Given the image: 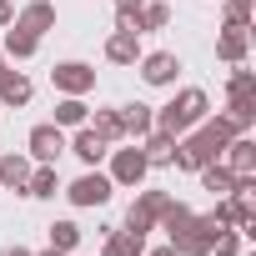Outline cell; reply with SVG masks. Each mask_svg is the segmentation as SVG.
Wrapping results in <instances>:
<instances>
[{
    "instance_id": "cell-1",
    "label": "cell",
    "mask_w": 256,
    "mask_h": 256,
    "mask_svg": "<svg viewBox=\"0 0 256 256\" xmlns=\"http://www.w3.org/2000/svg\"><path fill=\"white\" fill-rule=\"evenodd\" d=\"M226 141H231V126H226L221 116H206L201 126H191L186 136H176V156H171V166H181V171H201L206 161H221Z\"/></svg>"
},
{
    "instance_id": "cell-2",
    "label": "cell",
    "mask_w": 256,
    "mask_h": 256,
    "mask_svg": "<svg viewBox=\"0 0 256 256\" xmlns=\"http://www.w3.org/2000/svg\"><path fill=\"white\" fill-rule=\"evenodd\" d=\"M206 116H211L206 90H201V86H186L181 96H171V100L156 110V131H166V136H186L191 126H201Z\"/></svg>"
},
{
    "instance_id": "cell-3",
    "label": "cell",
    "mask_w": 256,
    "mask_h": 256,
    "mask_svg": "<svg viewBox=\"0 0 256 256\" xmlns=\"http://www.w3.org/2000/svg\"><path fill=\"white\" fill-rule=\"evenodd\" d=\"M146 156L141 146H126V151H110V186H141L146 181Z\"/></svg>"
},
{
    "instance_id": "cell-4",
    "label": "cell",
    "mask_w": 256,
    "mask_h": 256,
    "mask_svg": "<svg viewBox=\"0 0 256 256\" xmlns=\"http://www.w3.org/2000/svg\"><path fill=\"white\" fill-rule=\"evenodd\" d=\"M26 151H30L36 161L56 166V161H60V151H66V131H60L56 120H46V126H36V131L26 136Z\"/></svg>"
},
{
    "instance_id": "cell-5",
    "label": "cell",
    "mask_w": 256,
    "mask_h": 256,
    "mask_svg": "<svg viewBox=\"0 0 256 256\" xmlns=\"http://www.w3.org/2000/svg\"><path fill=\"white\" fill-rule=\"evenodd\" d=\"M50 80H56L60 96H86V90H96V70H90L86 60H60V66L50 70Z\"/></svg>"
},
{
    "instance_id": "cell-6",
    "label": "cell",
    "mask_w": 256,
    "mask_h": 256,
    "mask_svg": "<svg viewBox=\"0 0 256 256\" xmlns=\"http://www.w3.org/2000/svg\"><path fill=\"white\" fill-rule=\"evenodd\" d=\"M66 196H70V206H106V201H110V176L86 171V176H76V181L66 186Z\"/></svg>"
},
{
    "instance_id": "cell-7",
    "label": "cell",
    "mask_w": 256,
    "mask_h": 256,
    "mask_svg": "<svg viewBox=\"0 0 256 256\" xmlns=\"http://www.w3.org/2000/svg\"><path fill=\"white\" fill-rule=\"evenodd\" d=\"M221 166L231 176H256V141L251 136H231L226 151H221Z\"/></svg>"
},
{
    "instance_id": "cell-8",
    "label": "cell",
    "mask_w": 256,
    "mask_h": 256,
    "mask_svg": "<svg viewBox=\"0 0 256 256\" xmlns=\"http://www.w3.org/2000/svg\"><path fill=\"white\" fill-rule=\"evenodd\" d=\"M216 56H221L226 66H241V60L251 56V30H246V26H226V30L216 36Z\"/></svg>"
},
{
    "instance_id": "cell-9",
    "label": "cell",
    "mask_w": 256,
    "mask_h": 256,
    "mask_svg": "<svg viewBox=\"0 0 256 256\" xmlns=\"http://www.w3.org/2000/svg\"><path fill=\"white\" fill-rule=\"evenodd\" d=\"M10 26H20V30H30V36H46V30H56V6H50V0H30L26 10H16Z\"/></svg>"
},
{
    "instance_id": "cell-10",
    "label": "cell",
    "mask_w": 256,
    "mask_h": 256,
    "mask_svg": "<svg viewBox=\"0 0 256 256\" xmlns=\"http://www.w3.org/2000/svg\"><path fill=\"white\" fill-rule=\"evenodd\" d=\"M176 70H181V60H176L171 50H151V56H141V76H146V86H171Z\"/></svg>"
},
{
    "instance_id": "cell-11",
    "label": "cell",
    "mask_w": 256,
    "mask_h": 256,
    "mask_svg": "<svg viewBox=\"0 0 256 256\" xmlns=\"http://www.w3.org/2000/svg\"><path fill=\"white\" fill-rule=\"evenodd\" d=\"M106 60H110V66H136V60H141V36H136V30H110Z\"/></svg>"
},
{
    "instance_id": "cell-12",
    "label": "cell",
    "mask_w": 256,
    "mask_h": 256,
    "mask_svg": "<svg viewBox=\"0 0 256 256\" xmlns=\"http://www.w3.org/2000/svg\"><path fill=\"white\" fill-rule=\"evenodd\" d=\"M26 181H30V156L6 151V156H0V186H6V191H26Z\"/></svg>"
},
{
    "instance_id": "cell-13",
    "label": "cell",
    "mask_w": 256,
    "mask_h": 256,
    "mask_svg": "<svg viewBox=\"0 0 256 256\" xmlns=\"http://www.w3.org/2000/svg\"><path fill=\"white\" fill-rule=\"evenodd\" d=\"M146 251V236L126 231V226H106V251L100 256H141Z\"/></svg>"
},
{
    "instance_id": "cell-14",
    "label": "cell",
    "mask_w": 256,
    "mask_h": 256,
    "mask_svg": "<svg viewBox=\"0 0 256 256\" xmlns=\"http://www.w3.org/2000/svg\"><path fill=\"white\" fill-rule=\"evenodd\" d=\"M120 126H126V136H136V141H141V136L156 131V110L141 106V100H136V106H120Z\"/></svg>"
},
{
    "instance_id": "cell-15",
    "label": "cell",
    "mask_w": 256,
    "mask_h": 256,
    "mask_svg": "<svg viewBox=\"0 0 256 256\" xmlns=\"http://www.w3.org/2000/svg\"><path fill=\"white\" fill-rule=\"evenodd\" d=\"M141 156H146V166H171V156H176V136H166V131L141 136Z\"/></svg>"
},
{
    "instance_id": "cell-16",
    "label": "cell",
    "mask_w": 256,
    "mask_h": 256,
    "mask_svg": "<svg viewBox=\"0 0 256 256\" xmlns=\"http://www.w3.org/2000/svg\"><path fill=\"white\" fill-rule=\"evenodd\" d=\"M171 256H211V241H206V231H201V221L171 236Z\"/></svg>"
},
{
    "instance_id": "cell-17",
    "label": "cell",
    "mask_w": 256,
    "mask_h": 256,
    "mask_svg": "<svg viewBox=\"0 0 256 256\" xmlns=\"http://www.w3.org/2000/svg\"><path fill=\"white\" fill-rule=\"evenodd\" d=\"M66 151H76V156H80L86 166H96V161H106V156H110V146H106V141H100V136L90 131V126H86V131H76V141H70Z\"/></svg>"
},
{
    "instance_id": "cell-18",
    "label": "cell",
    "mask_w": 256,
    "mask_h": 256,
    "mask_svg": "<svg viewBox=\"0 0 256 256\" xmlns=\"http://www.w3.org/2000/svg\"><path fill=\"white\" fill-rule=\"evenodd\" d=\"M56 191H60V171L40 161V166L30 171V181H26V196H40V201H50Z\"/></svg>"
},
{
    "instance_id": "cell-19",
    "label": "cell",
    "mask_w": 256,
    "mask_h": 256,
    "mask_svg": "<svg viewBox=\"0 0 256 256\" xmlns=\"http://www.w3.org/2000/svg\"><path fill=\"white\" fill-rule=\"evenodd\" d=\"M0 100H6V106H26V100H30V80H26L20 70H6V66H0Z\"/></svg>"
},
{
    "instance_id": "cell-20",
    "label": "cell",
    "mask_w": 256,
    "mask_h": 256,
    "mask_svg": "<svg viewBox=\"0 0 256 256\" xmlns=\"http://www.w3.org/2000/svg\"><path fill=\"white\" fill-rule=\"evenodd\" d=\"M196 176H201V186H206L211 196H231V186H236V176H231V171H226L221 161H206V166H201Z\"/></svg>"
},
{
    "instance_id": "cell-21",
    "label": "cell",
    "mask_w": 256,
    "mask_h": 256,
    "mask_svg": "<svg viewBox=\"0 0 256 256\" xmlns=\"http://www.w3.org/2000/svg\"><path fill=\"white\" fill-rule=\"evenodd\" d=\"M221 120L231 126V136H246L251 120H256V100H231V106L221 110Z\"/></svg>"
},
{
    "instance_id": "cell-22",
    "label": "cell",
    "mask_w": 256,
    "mask_h": 256,
    "mask_svg": "<svg viewBox=\"0 0 256 256\" xmlns=\"http://www.w3.org/2000/svg\"><path fill=\"white\" fill-rule=\"evenodd\" d=\"M36 50H40V36H30V30H20V26H10V30H6V56L30 60Z\"/></svg>"
},
{
    "instance_id": "cell-23",
    "label": "cell",
    "mask_w": 256,
    "mask_h": 256,
    "mask_svg": "<svg viewBox=\"0 0 256 256\" xmlns=\"http://www.w3.org/2000/svg\"><path fill=\"white\" fill-rule=\"evenodd\" d=\"M90 131L106 141V146H116V141H126V126H120V110H96V120H90Z\"/></svg>"
},
{
    "instance_id": "cell-24",
    "label": "cell",
    "mask_w": 256,
    "mask_h": 256,
    "mask_svg": "<svg viewBox=\"0 0 256 256\" xmlns=\"http://www.w3.org/2000/svg\"><path fill=\"white\" fill-rule=\"evenodd\" d=\"M136 20H141V36L146 30H166L171 26V6H166V0H146V6L136 10Z\"/></svg>"
},
{
    "instance_id": "cell-25",
    "label": "cell",
    "mask_w": 256,
    "mask_h": 256,
    "mask_svg": "<svg viewBox=\"0 0 256 256\" xmlns=\"http://www.w3.org/2000/svg\"><path fill=\"white\" fill-rule=\"evenodd\" d=\"M86 116H90V110H86L80 96H60V100H56V126H60V131H66V126H86Z\"/></svg>"
},
{
    "instance_id": "cell-26",
    "label": "cell",
    "mask_w": 256,
    "mask_h": 256,
    "mask_svg": "<svg viewBox=\"0 0 256 256\" xmlns=\"http://www.w3.org/2000/svg\"><path fill=\"white\" fill-rule=\"evenodd\" d=\"M46 231H50V246H56V251H66V256L80 246V226H76V221H50Z\"/></svg>"
},
{
    "instance_id": "cell-27",
    "label": "cell",
    "mask_w": 256,
    "mask_h": 256,
    "mask_svg": "<svg viewBox=\"0 0 256 256\" xmlns=\"http://www.w3.org/2000/svg\"><path fill=\"white\" fill-rule=\"evenodd\" d=\"M156 221H161V226H166V231L176 236V231H186V226H196V211H191V206H181V201H171V206H166V211H161Z\"/></svg>"
},
{
    "instance_id": "cell-28",
    "label": "cell",
    "mask_w": 256,
    "mask_h": 256,
    "mask_svg": "<svg viewBox=\"0 0 256 256\" xmlns=\"http://www.w3.org/2000/svg\"><path fill=\"white\" fill-rule=\"evenodd\" d=\"M241 231H231V226H216L211 231V256H241Z\"/></svg>"
},
{
    "instance_id": "cell-29",
    "label": "cell",
    "mask_w": 256,
    "mask_h": 256,
    "mask_svg": "<svg viewBox=\"0 0 256 256\" xmlns=\"http://www.w3.org/2000/svg\"><path fill=\"white\" fill-rule=\"evenodd\" d=\"M226 96H231V100H256V70H241V66H236Z\"/></svg>"
},
{
    "instance_id": "cell-30",
    "label": "cell",
    "mask_w": 256,
    "mask_h": 256,
    "mask_svg": "<svg viewBox=\"0 0 256 256\" xmlns=\"http://www.w3.org/2000/svg\"><path fill=\"white\" fill-rule=\"evenodd\" d=\"M156 221H151V211H141V201H131V211H126V231H136V236H146Z\"/></svg>"
},
{
    "instance_id": "cell-31",
    "label": "cell",
    "mask_w": 256,
    "mask_h": 256,
    "mask_svg": "<svg viewBox=\"0 0 256 256\" xmlns=\"http://www.w3.org/2000/svg\"><path fill=\"white\" fill-rule=\"evenodd\" d=\"M251 6H256V0H226V26H246Z\"/></svg>"
},
{
    "instance_id": "cell-32",
    "label": "cell",
    "mask_w": 256,
    "mask_h": 256,
    "mask_svg": "<svg viewBox=\"0 0 256 256\" xmlns=\"http://www.w3.org/2000/svg\"><path fill=\"white\" fill-rule=\"evenodd\" d=\"M16 20V6H10V0H0V26H10Z\"/></svg>"
},
{
    "instance_id": "cell-33",
    "label": "cell",
    "mask_w": 256,
    "mask_h": 256,
    "mask_svg": "<svg viewBox=\"0 0 256 256\" xmlns=\"http://www.w3.org/2000/svg\"><path fill=\"white\" fill-rule=\"evenodd\" d=\"M136 6H146V0H116V10H136Z\"/></svg>"
},
{
    "instance_id": "cell-34",
    "label": "cell",
    "mask_w": 256,
    "mask_h": 256,
    "mask_svg": "<svg viewBox=\"0 0 256 256\" xmlns=\"http://www.w3.org/2000/svg\"><path fill=\"white\" fill-rule=\"evenodd\" d=\"M0 256H30L26 246H6V251H0Z\"/></svg>"
},
{
    "instance_id": "cell-35",
    "label": "cell",
    "mask_w": 256,
    "mask_h": 256,
    "mask_svg": "<svg viewBox=\"0 0 256 256\" xmlns=\"http://www.w3.org/2000/svg\"><path fill=\"white\" fill-rule=\"evenodd\" d=\"M141 256H171V246H156V251H141Z\"/></svg>"
},
{
    "instance_id": "cell-36",
    "label": "cell",
    "mask_w": 256,
    "mask_h": 256,
    "mask_svg": "<svg viewBox=\"0 0 256 256\" xmlns=\"http://www.w3.org/2000/svg\"><path fill=\"white\" fill-rule=\"evenodd\" d=\"M40 256H66V251H56V246H50V251H40Z\"/></svg>"
},
{
    "instance_id": "cell-37",
    "label": "cell",
    "mask_w": 256,
    "mask_h": 256,
    "mask_svg": "<svg viewBox=\"0 0 256 256\" xmlns=\"http://www.w3.org/2000/svg\"><path fill=\"white\" fill-rule=\"evenodd\" d=\"M0 66H6V50H0Z\"/></svg>"
},
{
    "instance_id": "cell-38",
    "label": "cell",
    "mask_w": 256,
    "mask_h": 256,
    "mask_svg": "<svg viewBox=\"0 0 256 256\" xmlns=\"http://www.w3.org/2000/svg\"><path fill=\"white\" fill-rule=\"evenodd\" d=\"M241 256H256V251H241Z\"/></svg>"
}]
</instances>
